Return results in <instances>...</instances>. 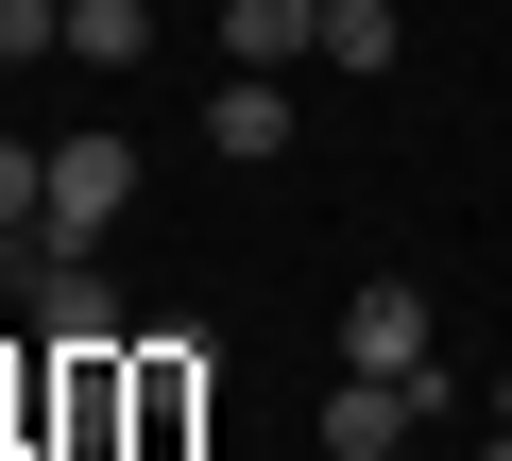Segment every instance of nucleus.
Instances as JSON below:
<instances>
[{
	"mask_svg": "<svg viewBox=\"0 0 512 461\" xmlns=\"http://www.w3.org/2000/svg\"><path fill=\"white\" fill-rule=\"evenodd\" d=\"M410 427H444V376H359V359H342V393H325V461H393Z\"/></svg>",
	"mask_w": 512,
	"mask_h": 461,
	"instance_id": "2",
	"label": "nucleus"
},
{
	"mask_svg": "<svg viewBox=\"0 0 512 461\" xmlns=\"http://www.w3.org/2000/svg\"><path fill=\"white\" fill-rule=\"evenodd\" d=\"M478 461H512V427H495V444H478Z\"/></svg>",
	"mask_w": 512,
	"mask_h": 461,
	"instance_id": "12",
	"label": "nucleus"
},
{
	"mask_svg": "<svg viewBox=\"0 0 512 461\" xmlns=\"http://www.w3.org/2000/svg\"><path fill=\"white\" fill-rule=\"evenodd\" d=\"M325 52H342V86H376L410 35H393V0H325Z\"/></svg>",
	"mask_w": 512,
	"mask_h": 461,
	"instance_id": "7",
	"label": "nucleus"
},
{
	"mask_svg": "<svg viewBox=\"0 0 512 461\" xmlns=\"http://www.w3.org/2000/svg\"><path fill=\"white\" fill-rule=\"evenodd\" d=\"M0 461H86V444H52V427H18V444H0Z\"/></svg>",
	"mask_w": 512,
	"mask_h": 461,
	"instance_id": "10",
	"label": "nucleus"
},
{
	"mask_svg": "<svg viewBox=\"0 0 512 461\" xmlns=\"http://www.w3.org/2000/svg\"><path fill=\"white\" fill-rule=\"evenodd\" d=\"M35 205H52V154H35V137H0V222H35Z\"/></svg>",
	"mask_w": 512,
	"mask_h": 461,
	"instance_id": "9",
	"label": "nucleus"
},
{
	"mask_svg": "<svg viewBox=\"0 0 512 461\" xmlns=\"http://www.w3.org/2000/svg\"><path fill=\"white\" fill-rule=\"evenodd\" d=\"M495 427H512V376H495Z\"/></svg>",
	"mask_w": 512,
	"mask_h": 461,
	"instance_id": "11",
	"label": "nucleus"
},
{
	"mask_svg": "<svg viewBox=\"0 0 512 461\" xmlns=\"http://www.w3.org/2000/svg\"><path fill=\"white\" fill-rule=\"evenodd\" d=\"M120 205H137V137H69V154H52V205H35V222H52L69 257H103V240H120Z\"/></svg>",
	"mask_w": 512,
	"mask_h": 461,
	"instance_id": "1",
	"label": "nucleus"
},
{
	"mask_svg": "<svg viewBox=\"0 0 512 461\" xmlns=\"http://www.w3.org/2000/svg\"><path fill=\"white\" fill-rule=\"evenodd\" d=\"M205 35H222V69H274V86H291V69L325 52V0H222Z\"/></svg>",
	"mask_w": 512,
	"mask_h": 461,
	"instance_id": "4",
	"label": "nucleus"
},
{
	"mask_svg": "<svg viewBox=\"0 0 512 461\" xmlns=\"http://www.w3.org/2000/svg\"><path fill=\"white\" fill-rule=\"evenodd\" d=\"M35 325H52V342H120V291H103V257H69V274H52V308H35Z\"/></svg>",
	"mask_w": 512,
	"mask_h": 461,
	"instance_id": "8",
	"label": "nucleus"
},
{
	"mask_svg": "<svg viewBox=\"0 0 512 461\" xmlns=\"http://www.w3.org/2000/svg\"><path fill=\"white\" fill-rule=\"evenodd\" d=\"M205 154H239V171L291 154V86H274V69H222V86H205Z\"/></svg>",
	"mask_w": 512,
	"mask_h": 461,
	"instance_id": "5",
	"label": "nucleus"
},
{
	"mask_svg": "<svg viewBox=\"0 0 512 461\" xmlns=\"http://www.w3.org/2000/svg\"><path fill=\"white\" fill-rule=\"evenodd\" d=\"M69 69H154V0H69Z\"/></svg>",
	"mask_w": 512,
	"mask_h": 461,
	"instance_id": "6",
	"label": "nucleus"
},
{
	"mask_svg": "<svg viewBox=\"0 0 512 461\" xmlns=\"http://www.w3.org/2000/svg\"><path fill=\"white\" fill-rule=\"evenodd\" d=\"M342 359H359V376H444L427 291H410V274H359V291H342Z\"/></svg>",
	"mask_w": 512,
	"mask_h": 461,
	"instance_id": "3",
	"label": "nucleus"
}]
</instances>
